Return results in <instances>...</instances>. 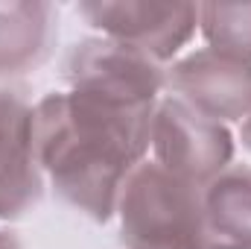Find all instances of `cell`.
<instances>
[{
    "label": "cell",
    "instance_id": "obj_13",
    "mask_svg": "<svg viewBox=\"0 0 251 249\" xmlns=\"http://www.w3.org/2000/svg\"><path fill=\"white\" fill-rule=\"evenodd\" d=\"M207 249H251V247H240V244H213Z\"/></svg>",
    "mask_w": 251,
    "mask_h": 249
},
{
    "label": "cell",
    "instance_id": "obj_10",
    "mask_svg": "<svg viewBox=\"0 0 251 249\" xmlns=\"http://www.w3.org/2000/svg\"><path fill=\"white\" fill-rule=\"evenodd\" d=\"M199 30L207 47L251 59V3H199Z\"/></svg>",
    "mask_w": 251,
    "mask_h": 249
},
{
    "label": "cell",
    "instance_id": "obj_2",
    "mask_svg": "<svg viewBox=\"0 0 251 249\" xmlns=\"http://www.w3.org/2000/svg\"><path fill=\"white\" fill-rule=\"evenodd\" d=\"M204 187L164 170L158 161H140L126 179L117 217L126 249H207Z\"/></svg>",
    "mask_w": 251,
    "mask_h": 249
},
{
    "label": "cell",
    "instance_id": "obj_3",
    "mask_svg": "<svg viewBox=\"0 0 251 249\" xmlns=\"http://www.w3.org/2000/svg\"><path fill=\"white\" fill-rule=\"evenodd\" d=\"M155 161L204 187L216 179L234 158V135L225 124H216L196 109H190L178 97H161L152 118V141Z\"/></svg>",
    "mask_w": 251,
    "mask_h": 249
},
{
    "label": "cell",
    "instance_id": "obj_12",
    "mask_svg": "<svg viewBox=\"0 0 251 249\" xmlns=\"http://www.w3.org/2000/svg\"><path fill=\"white\" fill-rule=\"evenodd\" d=\"M240 138H243V147L251 153V115L243 121V129H240Z\"/></svg>",
    "mask_w": 251,
    "mask_h": 249
},
{
    "label": "cell",
    "instance_id": "obj_9",
    "mask_svg": "<svg viewBox=\"0 0 251 249\" xmlns=\"http://www.w3.org/2000/svg\"><path fill=\"white\" fill-rule=\"evenodd\" d=\"M204 220L207 232L219 244L251 247V164H231L204 190Z\"/></svg>",
    "mask_w": 251,
    "mask_h": 249
},
{
    "label": "cell",
    "instance_id": "obj_4",
    "mask_svg": "<svg viewBox=\"0 0 251 249\" xmlns=\"http://www.w3.org/2000/svg\"><path fill=\"white\" fill-rule=\"evenodd\" d=\"M64 79L73 91L102 94L131 106H158L167 67L146 53L105 35L76 41L64 56Z\"/></svg>",
    "mask_w": 251,
    "mask_h": 249
},
{
    "label": "cell",
    "instance_id": "obj_1",
    "mask_svg": "<svg viewBox=\"0 0 251 249\" xmlns=\"http://www.w3.org/2000/svg\"><path fill=\"white\" fill-rule=\"evenodd\" d=\"M155 106H131L91 91H53L35 103L32 132L44 179L94 223L117 214V199L152 141Z\"/></svg>",
    "mask_w": 251,
    "mask_h": 249
},
{
    "label": "cell",
    "instance_id": "obj_8",
    "mask_svg": "<svg viewBox=\"0 0 251 249\" xmlns=\"http://www.w3.org/2000/svg\"><path fill=\"white\" fill-rule=\"evenodd\" d=\"M56 9L44 0H0V79L24 76L50 59Z\"/></svg>",
    "mask_w": 251,
    "mask_h": 249
},
{
    "label": "cell",
    "instance_id": "obj_11",
    "mask_svg": "<svg viewBox=\"0 0 251 249\" xmlns=\"http://www.w3.org/2000/svg\"><path fill=\"white\" fill-rule=\"evenodd\" d=\"M0 249H24V244H21V238L15 232L0 229Z\"/></svg>",
    "mask_w": 251,
    "mask_h": 249
},
{
    "label": "cell",
    "instance_id": "obj_5",
    "mask_svg": "<svg viewBox=\"0 0 251 249\" xmlns=\"http://www.w3.org/2000/svg\"><path fill=\"white\" fill-rule=\"evenodd\" d=\"M79 12L105 38L128 44L161 64L178 56L199 30V3L88 0L79 3Z\"/></svg>",
    "mask_w": 251,
    "mask_h": 249
},
{
    "label": "cell",
    "instance_id": "obj_7",
    "mask_svg": "<svg viewBox=\"0 0 251 249\" xmlns=\"http://www.w3.org/2000/svg\"><path fill=\"white\" fill-rule=\"evenodd\" d=\"M32 115L21 88L0 85V220L26 217L44 196Z\"/></svg>",
    "mask_w": 251,
    "mask_h": 249
},
{
    "label": "cell",
    "instance_id": "obj_6",
    "mask_svg": "<svg viewBox=\"0 0 251 249\" xmlns=\"http://www.w3.org/2000/svg\"><path fill=\"white\" fill-rule=\"evenodd\" d=\"M167 88L216 124L246 121L251 115V59L213 47L193 50L167 67Z\"/></svg>",
    "mask_w": 251,
    "mask_h": 249
}]
</instances>
